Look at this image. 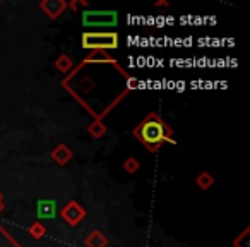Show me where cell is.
<instances>
[{"instance_id": "obj_1", "label": "cell", "mask_w": 250, "mask_h": 247, "mask_svg": "<svg viewBox=\"0 0 250 247\" xmlns=\"http://www.w3.org/2000/svg\"><path fill=\"white\" fill-rule=\"evenodd\" d=\"M141 136H143V139L146 141L147 144L156 146L161 141L167 139V131H165V126L160 120L153 118V120L144 122L143 129H141Z\"/></svg>"}, {"instance_id": "obj_3", "label": "cell", "mask_w": 250, "mask_h": 247, "mask_svg": "<svg viewBox=\"0 0 250 247\" xmlns=\"http://www.w3.org/2000/svg\"><path fill=\"white\" fill-rule=\"evenodd\" d=\"M36 213H38V218H55L57 216V202L55 201H38V206H36Z\"/></svg>"}, {"instance_id": "obj_2", "label": "cell", "mask_w": 250, "mask_h": 247, "mask_svg": "<svg viewBox=\"0 0 250 247\" xmlns=\"http://www.w3.org/2000/svg\"><path fill=\"white\" fill-rule=\"evenodd\" d=\"M84 48L93 46H117V35H84Z\"/></svg>"}]
</instances>
